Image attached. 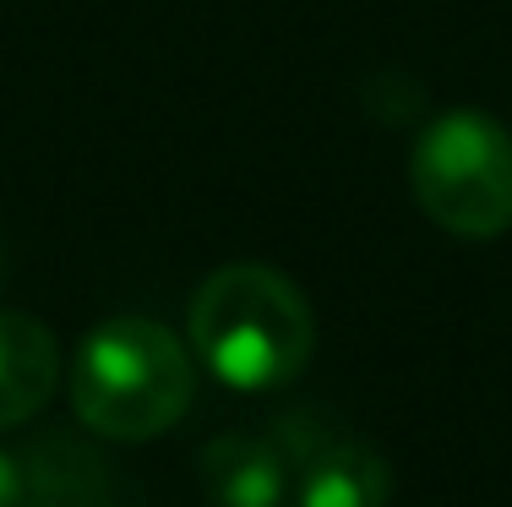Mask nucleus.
Instances as JSON below:
<instances>
[{"instance_id":"1","label":"nucleus","mask_w":512,"mask_h":507,"mask_svg":"<svg viewBox=\"0 0 512 507\" xmlns=\"http://www.w3.org/2000/svg\"><path fill=\"white\" fill-rule=\"evenodd\" d=\"M197 360L235 393H273L311 360V300L267 262H229L191 295Z\"/></svg>"},{"instance_id":"2","label":"nucleus","mask_w":512,"mask_h":507,"mask_svg":"<svg viewBox=\"0 0 512 507\" xmlns=\"http://www.w3.org/2000/svg\"><path fill=\"white\" fill-rule=\"evenodd\" d=\"M197 398L186 344L153 317H109L77 344L71 409L109 442H153L180 426Z\"/></svg>"},{"instance_id":"3","label":"nucleus","mask_w":512,"mask_h":507,"mask_svg":"<svg viewBox=\"0 0 512 507\" xmlns=\"http://www.w3.org/2000/svg\"><path fill=\"white\" fill-rule=\"evenodd\" d=\"M420 213L458 240L512 229V137L485 110H447L420 131L409 159Z\"/></svg>"},{"instance_id":"4","label":"nucleus","mask_w":512,"mask_h":507,"mask_svg":"<svg viewBox=\"0 0 512 507\" xmlns=\"http://www.w3.org/2000/svg\"><path fill=\"white\" fill-rule=\"evenodd\" d=\"M387 497H393V469L371 442L349 431L300 442L295 507H387Z\"/></svg>"},{"instance_id":"5","label":"nucleus","mask_w":512,"mask_h":507,"mask_svg":"<svg viewBox=\"0 0 512 507\" xmlns=\"http://www.w3.org/2000/svg\"><path fill=\"white\" fill-rule=\"evenodd\" d=\"M60 382L55 333L28 311H0V431L28 426Z\"/></svg>"},{"instance_id":"6","label":"nucleus","mask_w":512,"mask_h":507,"mask_svg":"<svg viewBox=\"0 0 512 507\" xmlns=\"http://www.w3.org/2000/svg\"><path fill=\"white\" fill-rule=\"evenodd\" d=\"M202 486L213 507H284L289 491V458L278 437H218L202 448Z\"/></svg>"},{"instance_id":"7","label":"nucleus","mask_w":512,"mask_h":507,"mask_svg":"<svg viewBox=\"0 0 512 507\" xmlns=\"http://www.w3.org/2000/svg\"><path fill=\"white\" fill-rule=\"evenodd\" d=\"M22 469H28V507H104V469L66 437L33 448Z\"/></svg>"},{"instance_id":"8","label":"nucleus","mask_w":512,"mask_h":507,"mask_svg":"<svg viewBox=\"0 0 512 507\" xmlns=\"http://www.w3.org/2000/svg\"><path fill=\"white\" fill-rule=\"evenodd\" d=\"M0 507H28V469L6 448H0Z\"/></svg>"},{"instance_id":"9","label":"nucleus","mask_w":512,"mask_h":507,"mask_svg":"<svg viewBox=\"0 0 512 507\" xmlns=\"http://www.w3.org/2000/svg\"><path fill=\"white\" fill-rule=\"evenodd\" d=\"M0 273H6V246H0Z\"/></svg>"}]
</instances>
